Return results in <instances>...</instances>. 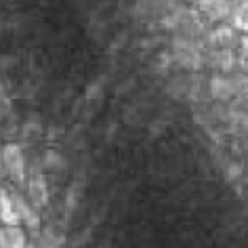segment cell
I'll return each mask as SVG.
<instances>
[{
	"mask_svg": "<svg viewBox=\"0 0 248 248\" xmlns=\"http://www.w3.org/2000/svg\"><path fill=\"white\" fill-rule=\"evenodd\" d=\"M206 57V65L213 72L219 74H229L235 67V51L233 48H217V51L204 53Z\"/></svg>",
	"mask_w": 248,
	"mask_h": 248,
	"instance_id": "7",
	"label": "cell"
},
{
	"mask_svg": "<svg viewBox=\"0 0 248 248\" xmlns=\"http://www.w3.org/2000/svg\"><path fill=\"white\" fill-rule=\"evenodd\" d=\"M0 156H2V175H7L9 181L17 185V187L26 185L28 162H26V156H23L21 147L17 143H7L0 150Z\"/></svg>",
	"mask_w": 248,
	"mask_h": 248,
	"instance_id": "1",
	"label": "cell"
},
{
	"mask_svg": "<svg viewBox=\"0 0 248 248\" xmlns=\"http://www.w3.org/2000/svg\"><path fill=\"white\" fill-rule=\"evenodd\" d=\"M208 91H210V99L213 101H221V103H232L233 101V84L229 74H219L215 72L208 78Z\"/></svg>",
	"mask_w": 248,
	"mask_h": 248,
	"instance_id": "6",
	"label": "cell"
},
{
	"mask_svg": "<svg viewBox=\"0 0 248 248\" xmlns=\"http://www.w3.org/2000/svg\"><path fill=\"white\" fill-rule=\"evenodd\" d=\"M189 78H191V72H181V74H175V76L169 78L166 82V95L170 99H187V91H189Z\"/></svg>",
	"mask_w": 248,
	"mask_h": 248,
	"instance_id": "9",
	"label": "cell"
},
{
	"mask_svg": "<svg viewBox=\"0 0 248 248\" xmlns=\"http://www.w3.org/2000/svg\"><path fill=\"white\" fill-rule=\"evenodd\" d=\"M4 233H7V248H23L28 244V235L21 223H17V225H4Z\"/></svg>",
	"mask_w": 248,
	"mask_h": 248,
	"instance_id": "12",
	"label": "cell"
},
{
	"mask_svg": "<svg viewBox=\"0 0 248 248\" xmlns=\"http://www.w3.org/2000/svg\"><path fill=\"white\" fill-rule=\"evenodd\" d=\"M0 223L2 225H17L19 223V215L15 210L13 198L7 189H0Z\"/></svg>",
	"mask_w": 248,
	"mask_h": 248,
	"instance_id": "10",
	"label": "cell"
},
{
	"mask_svg": "<svg viewBox=\"0 0 248 248\" xmlns=\"http://www.w3.org/2000/svg\"><path fill=\"white\" fill-rule=\"evenodd\" d=\"M232 26L242 34H248V0H233Z\"/></svg>",
	"mask_w": 248,
	"mask_h": 248,
	"instance_id": "11",
	"label": "cell"
},
{
	"mask_svg": "<svg viewBox=\"0 0 248 248\" xmlns=\"http://www.w3.org/2000/svg\"><path fill=\"white\" fill-rule=\"evenodd\" d=\"M11 198H13L15 210H17V215H19V223L26 229H30L34 235H40V229H42L40 208H36L34 204L21 194H11Z\"/></svg>",
	"mask_w": 248,
	"mask_h": 248,
	"instance_id": "4",
	"label": "cell"
},
{
	"mask_svg": "<svg viewBox=\"0 0 248 248\" xmlns=\"http://www.w3.org/2000/svg\"><path fill=\"white\" fill-rule=\"evenodd\" d=\"M0 177H2V156H0Z\"/></svg>",
	"mask_w": 248,
	"mask_h": 248,
	"instance_id": "15",
	"label": "cell"
},
{
	"mask_svg": "<svg viewBox=\"0 0 248 248\" xmlns=\"http://www.w3.org/2000/svg\"><path fill=\"white\" fill-rule=\"evenodd\" d=\"M0 248H7V233H4V225L0 227Z\"/></svg>",
	"mask_w": 248,
	"mask_h": 248,
	"instance_id": "14",
	"label": "cell"
},
{
	"mask_svg": "<svg viewBox=\"0 0 248 248\" xmlns=\"http://www.w3.org/2000/svg\"><path fill=\"white\" fill-rule=\"evenodd\" d=\"M40 164L45 172H61L65 166V160L57 150H46L40 158Z\"/></svg>",
	"mask_w": 248,
	"mask_h": 248,
	"instance_id": "13",
	"label": "cell"
},
{
	"mask_svg": "<svg viewBox=\"0 0 248 248\" xmlns=\"http://www.w3.org/2000/svg\"><path fill=\"white\" fill-rule=\"evenodd\" d=\"M187 99L191 103H196V105L213 101V99H210V91H208V78L202 76V72H191Z\"/></svg>",
	"mask_w": 248,
	"mask_h": 248,
	"instance_id": "8",
	"label": "cell"
},
{
	"mask_svg": "<svg viewBox=\"0 0 248 248\" xmlns=\"http://www.w3.org/2000/svg\"><path fill=\"white\" fill-rule=\"evenodd\" d=\"M26 189H28V200L36 208H45L48 204V183L45 172H32L26 179Z\"/></svg>",
	"mask_w": 248,
	"mask_h": 248,
	"instance_id": "5",
	"label": "cell"
},
{
	"mask_svg": "<svg viewBox=\"0 0 248 248\" xmlns=\"http://www.w3.org/2000/svg\"><path fill=\"white\" fill-rule=\"evenodd\" d=\"M196 9L204 15L208 23H229L232 21L233 0H194Z\"/></svg>",
	"mask_w": 248,
	"mask_h": 248,
	"instance_id": "3",
	"label": "cell"
},
{
	"mask_svg": "<svg viewBox=\"0 0 248 248\" xmlns=\"http://www.w3.org/2000/svg\"><path fill=\"white\" fill-rule=\"evenodd\" d=\"M172 51V63L183 72H202L206 65V57H204L202 42H189L185 46L170 48Z\"/></svg>",
	"mask_w": 248,
	"mask_h": 248,
	"instance_id": "2",
	"label": "cell"
}]
</instances>
